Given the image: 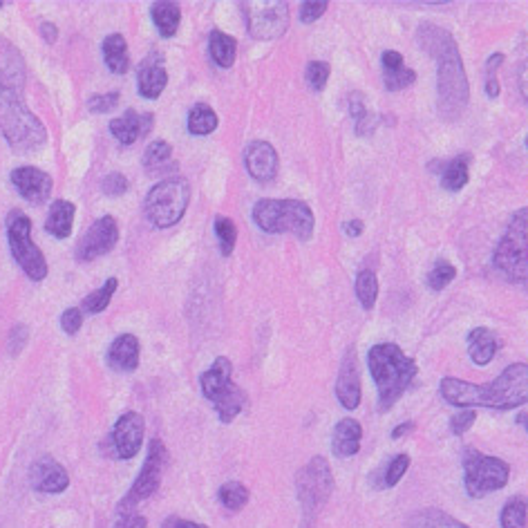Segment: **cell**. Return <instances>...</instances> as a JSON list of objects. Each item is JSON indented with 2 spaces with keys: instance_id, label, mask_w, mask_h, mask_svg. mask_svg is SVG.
I'll return each mask as SVG.
<instances>
[{
  "instance_id": "obj_14",
  "label": "cell",
  "mask_w": 528,
  "mask_h": 528,
  "mask_svg": "<svg viewBox=\"0 0 528 528\" xmlns=\"http://www.w3.org/2000/svg\"><path fill=\"white\" fill-rule=\"evenodd\" d=\"M119 242V224L112 215H103L94 222L90 229L83 233L81 242L77 244V260L92 262L101 256H106Z\"/></svg>"
},
{
  "instance_id": "obj_18",
  "label": "cell",
  "mask_w": 528,
  "mask_h": 528,
  "mask_svg": "<svg viewBox=\"0 0 528 528\" xmlns=\"http://www.w3.org/2000/svg\"><path fill=\"white\" fill-rule=\"evenodd\" d=\"M12 184L16 191L21 193L23 200L30 204H45L52 195V175H47L41 168L34 166H21L12 171Z\"/></svg>"
},
{
  "instance_id": "obj_34",
  "label": "cell",
  "mask_w": 528,
  "mask_h": 528,
  "mask_svg": "<svg viewBox=\"0 0 528 528\" xmlns=\"http://www.w3.org/2000/svg\"><path fill=\"white\" fill-rule=\"evenodd\" d=\"M356 298L365 311L374 309L376 298H379V280L372 269H363L356 276Z\"/></svg>"
},
{
  "instance_id": "obj_52",
  "label": "cell",
  "mask_w": 528,
  "mask_h": 528,
  "mask_svg": "<svg viewBox=\"0 0 528 528\" xmlns=\"http://www.w3.org/2000/svg\"><path fill=\"white\" fill-rule=\"evenodd\" d=\"M381 63H383V70H396V68H403V54L394 52V50H385L381 56Z\"/></svg>"
},
{
  "instance_id": "obj_42",
  "label": "cell",
  "mask_w": 528,
  "mask_h": 528,
  "mask_svg": "<svg viewBox=\"0 0 528 528\" xmlns=\"http://www.w3.org/2000/svg\"><path fill=\"white\" fill-rule=\"evenodd\" d=\"M504 63V54H493L488 56L486 61V79H484V88H486V94L490 99H497L499 97V81H497V70L502 68Z\"/></svg>"
},
{
  "instance_id": "obj_16",
  "label": "cell",
  "mask_w": 528,
  "mask_h": 528,
  "mask_svg": "<svg viewBox=\"0 0 528 528\" xmlns=\"http://www.w3.org/2000/svg\"><path fill=\"white\" fill-rule=\"evenodd\" d=\"M30 484L39 493L59 495L63 490H68L70 475L54 457L43 455L30 466Z\"/></svg>"
},
{
  "instance_id": "obj_22",
  "label": "cell",
  "mask_w": 528,
  "mask_h": 528,
  "mask_svg": "<svg viewBox=\"0 0 528 528\" xmlns=\"http://www.w3.org/2000/svg\"><path fill=\"white\" fill-rule=\"evenodd\" d=\"M141 343L135 334H121L108 347V365L117 372H135L139 367Z\"/></svg>"
},
{
  "instance_id": "obj_33",
  "label": "cell",
  "mask_w": 528,
  "mask_h": 528,
  "mask_svg": "<svg viewBox=\"0 0 528 528\" xmlns=\"http://www.w3.org/2000/svg\"><path fill=\"white\" fill-rule=\"evenodd\" d=\"M117 287H119V280L108 278L106 282H103V287H99L97 291H92L90 296L83 298L81 311H86V314H101V311H106L112 296L117 294Z\"/></svg>"
},
{
  "instance_id": "obj_40",
  "label": "cell",
  "mask_w": 528,
  "mask_h": 528,
  "mask_svg": "<svg viewBox=\"0 0 528 528\" xmlns=\"http://www.w3.org/2000/svg\"><path fill=\"white\" fill-rule=\"evenodd\" d=\"M329 74H332V65H329L327 61H311L305 70L307 86L314 92H323L327 86Z\"/></svg>"
},
{
  "instance_id": "obj_39",
  "label": "cell",
  "mask_w": 528,
  "mask_h": 528,
  "mask_svg": "<svg viewBox=\"0 0 528 528\" xmlns=\"http://www.w3.org/2000/svg\"><path fill=\"white\" fill-rule=\"evenodd\" d=\"M414 81H417V72L405 68V65L403 68H396V70H383V83L390 92H399V90L410 88Z\"/></svg>"
},
{
  "instance_id": "obj_47",
  "label": "cell",
  "mask_w": 528,
  "mask_h": 528,
  "mask_svg": "<svg viewBox=\"0 0 528 528\" xmlns=\"http://www.w3.org/2000/svg\"><path fill=\"white\" fill-rule=\"evenodd\" d=\"M327 7H329L327 0H316V3L307 0V3L300 5V21L303 23L318 21V18L327 12Z\"/></svg>"
},
{
  "instance_id": "obj_26",
  "label": "cell",
  "mask_w": 528,
  "mask_h": 528,
  "mask_svg": "<svg viewBox=\"0 0 528 528\" xmlns=\"http://www.w3.org/2000/svg\"><path fill=\"white\" fill-rule=\"evenodd\" d=\"M497 350H499V341L488 327H477L468 334V354L473 358L475 365L479 367L488 365L495 358Z\"/></svg>"
},
{
  "instance_id": "obj_19",
  "label": "cell",
  "mask_w": 528,
  "mask_h": 528,
  "mask_svg": "<svg viewBox=\"0 0 528 528\" xmlns=\"http://www.w3.org/2000/svg\"><path fill=\"white\" fill-rule=\"evenodd\" d=\"M168 86V72L164 68V54L150 52L137 68V88L144 99H157Z\"/></svg>"
},
{
  "instance_id": "obj_36",
  "label": "cell",
  "mask_w": 528,
  "mask_h": 528,
  "mask_svg": "<svg viewBox=\"0 0 528 528\" xmlns=\"http://www.w3.org/2000/svg\"><path fill=\"white\" fill-rule=\"evenodd\" d=\"M218 497L224 508H229V511H240V508L247 506L249 502V490L240 482H229L220 488Z\"/></svg>"
},
{
  "instance_id": "obj_28",
  "label": "cell",
  "mask_w": 528,
  "mask_h": 528,
  "mask_svg": "<svg viewBox=\"0 0 528 528\" xmlns=\"http://www.w3.org/2000/svg\"><path fill=\"white\" fill-rule=\"evenodd\" d=\"M103 61H106L108 70L115 74H126L130 70V54L128 43L121 34H110L103 41Z\"/></svg>"
},
{
  "instance_id": "obj_21",
  "label": "cell",
  "mask_w": 528,
  "mask_h": 528,
  "mask_svg": "<svg viewBox=\"0 0 528 528\" xmlns=\"http://www.w3.org/2000/svg\"><path fill=\"white\" fill-rule=\"evenodd\" d=\"M153 128H155V117L150 115V112L139 115L137 110H126L124 115L110 121L112 137L124 146H132L141 137H146Z\"/></svg>"
},
{
  "instance_id": "obj_43",
  "label": "cell",
  "mask_w": 528,
  "mask_h": 528,
  "mask_svg": "<svg viewBox=\"0 0 528 528\" xmlns=\"http://www.w3.org/2000/svg\"><path fill=\"white\" fill-rule=\"evenodd\" d=\"M119 106V92H108V94H92L88 99V110L94 115H103V112H112Z\"/></svg>"
},
{
  "instance_id": "obj_55",
  "label": "cell",
  "mask_w": 528,
  "mask_h": 528,
  "mask_svg": "<svg viewBox=\"0 0 528 528\" xmlns=\"http://www.w3.org/2000/svg\"><path fill=\"white\" fill-rule=\"evenodd\" d=\"M414 428H417V426H414V423H412V421H405V423H401V426H396V428L392 430V439H401V437H408V435H410V432H412Z\"/></svg>"
},
{
  "instance_id": "obj_27",
  "label": "cell",
  "mask_w": 528,
  "mask_h": 528,
  "mask_svg": "<svg viewBox=\"0 0 528 528\" xmlns=\"http://www.w3.org/2000/svg\"><path fill=\"white\" fill-rule=\"evenodd\" d=\"M150 16H153L159 36L162 39H173L179 30V21H182V9H179V3L162 0V3L150 5Z\"/></svg>"
},
{
  "instance_id": "obj_51",
  "label": "cell",
  "mask_w": 528,
  "mask_h": 528,
  "mask_svg": "<svg viewBox=\"0 0 528 528\" xmlns=\"http://www.w3.org/2000/svg\"><path fill=\"white\" fill-rule=\"evenodd\" d=\"M379 126V117L374 115V112H367L365 117H361L356 121V135H372V132Z\"/></svg>"
},
{
  "instance_id": "obj_54",
  "label": "cell",
  "mask_w": 528,
  "mask_h": 528,
  "mask_svg": "<svg viewBox=\"0 0 528 528\" xmlns=\"http://www.w3.org/2000/svg\"><path fill=\"white\" fill-rule=\"evenodd\" d=\"M363 229H365V226H363L361 220H347V222L343 224V231H345L347 235H350V238H358V235L363 233Z\"/></svg>"
},
{
  "instance_id": "obj_3",
  "label": "cell",
  "mask_w": 528,
  "mask_h": 528,
  "mask_svg": "<svg viewBox=\"0 0 528 528\" xmlns=\"http://www.w3.org/2000/svg\"><path fill=\"white\" fill-rule=\"evenodd\" d=\"M441 396L452 405L473 410V408H493V410H515L528 401V367L526 363H513L497 376L493 383L477 385L470 381L446 376L441 381Z\"/></svg>"
},
{
  "instance_id": "obj_45",
  "label": "cell",
  "mask_w": 528,
  "mask_h": 528,
  "mask_svg": "<svg viewBox=\"0 0 528 528\" xmlns=\"http://www.w3.org/2000/svg\"><path fill=\"white\" fill-rule=\"evenodd\" d=\"M83 325V311L79 307H70V309H65L63 311V316H61V329L68 336H74V334H79V329Z\"/></svg>"
},
{
  "instance_id": "obj_8",
  "label": "cell",
  "mask_w": 528,
  "mask_h": 528,
  "mask_svg": "<svg viewBox=\"0 0 528 528\" xmlns=\"http://www.w3.org/2000/svg\"><path fill=\"white\" fill-rule=\"evenodd\" d=\"M5 231H7V242L9 249H12V256L16 260L18 267L25 271V276L41 282L47 276V260L43 256V251L36 247L32 240V220L27 218L23 211L14 209L7 215L5 220Z\"/></svg>"
},
{
  "instance_id": "obj_13",
  "label": "cell",
  "mask_w": 528,
  "mask_h": 528,
  "mask_svg": "<svg viewBox=\"0 0 528 528\" xmlns=\"http://www.w3.org/2000/svg\"><path fill=\"white\" fill-rule=\"evenodd\" d=\"M166 466H168V450L162 441L153 439L150 441L148 457L144 461V466H141L139 477L135 479V484H132L130 493L124 497V502L119 504V513H130L132 508L144 502V499L153 497L159 486H162Z\"/></svg>"
},
{
  "instance_id": "obj_25",
  "label": "cell",
  "mask_w": 528,
  "mask_h": 528,
  "mask_svg": "<svg viewBox=\"0 0 528 528\" xmlns=\"http://www.w3.org/2000/svg\"><path fill=\"white\" fill-rule=\"evenodd\" d=\"M74 215H77V206L68 200H56L50 206V213H47L45 231L59 240L70 238L72 226H74Z\"/></svg>"
},
{
  "instance_id": "obj_6",
  "label": "cell",
  "mask_w": 528,
  "mask_h": 528,
  "mask_svg": "<svg viewBox=\"0 0 528 528\" xmlns=\"http://www.w3.org/2000/svg\"><path fill=\"white\" fill-rule=\"evenodd\" d=\"M200 385L206 401H211L222 423H231L247 405V392L233 383V365L229 358H215L209 370L202 374Z\"/></svg>"
},
{
  "instance_id": "obj_23",
  "label": "cell",
  "mask_w": 528,
  "mask_h": 528,
  "mask_svg": "<svg viewBox=\"0 0 528 528\" xmlns=\"http://www.w3.org/2000/svg\"><path fill=\"white\" fill-rule=\"evenodd\" d=\"M361 439H363V428L356 419H343L336 423L334 435H332V450L336 457L347 459L354 457L361 450Z\"/></svg>"
},
{
  "instance_id": "obj_46",
  "label": "cell",
  "mask_w": 528,
  "mask_h": 528,
  "mask_svg": "<svg viewBox=\"0 0 528 528\" xmlns=\"http://www.w3.org/2000/svg\"><path fill=\"white\" fill-rule=\"evenodd\" d=\"M477 419V412L475 410H464V412H459L455 414V417L450 419V430H452V435H466V432L473 428V423Z\"/></svg>"
},
{
  "instance_id": "obj_15",
  "label": "cell",
  "mask_w": 528,
  "mask_h": 528,
  "mask_svg": "<svg viewBox=\"0 0 528 528\" xmlns=\"http://www.w3.org/2000/svg\"><path fill=\"white\" fill-rule=\"evenodd\" d=\"M146 423L139 412H126L117 419L115 428H112V448L119 459H132L141 450L144 443Z\"/></svg>"
},
{
  "instance_id": "obj_9",
  "label": "cell",
  "mask_w": 528,
  "mask_h": 528,
  "mask_svg": "<svg viewBox=\"0 0 528 528\" xmlns=\"http://www.w3.org/2000/svg\"><path fill=\"white\" fill-rule=\"evenodd\" d=\"M528 209L517 211L511 224L499 240L493 262L495 267L506 273L515 282H524L528 278Z\"/></svg>"
},
{
  "instance_id": "obj_49",
  "label": "cell",
  "mask_w": 528,
  "mask_h": 528,
  "mask_svg": "<svg viewBox=\"0 0 528 528\" xmlns=\"http://www.w3.org/2000/svg\"><path fill=\"white\" fill-rule=\"evenodd\" d=\"M347 108H350V115L354 117V121H358L361 117H365L367 112H370L365 106L361 92H352L350 94V99H347Z\"/></svg>"
},
{
  "instance_id": "obj_56",
  "label": "cell",
  "mask_w": 528,
  "mask_h": 528,
  "mask_svg": "<svg viewBox=\"0 0 528 528\" xmlns=\"http://www.w3.org/2000/svg\"><path fill=\"white\" fill-rule=\"evenodd\" d=\"M41 34H43L45 43H54L56 36H59V30H56V25H52V23H43L41 25Z\"/></svg>"
},
{
  "instance_id": "obj_7",
  "label": "cell",
  "mask_w": 528,
  "mask_h": 528,
  "mask_svg": "<svg viewBox=\"0 0 528 528\" xmlns=\"http://www.w3.org/2000/svg\"><path fill=\"white\" fill-rule=\"evenodd\" d=\"M191 202V184L184 177H166L150 188L144 200V213L148 222L157 229H171L184 218Z\"/></svg>"
},
{
  "instance_id": "obj_53",
  "label": "cell",
  "mask_w": 528,
  "mask_h": 528,
  "mask_svg": "<svg viewBox=\"0 0 528 528\" xmlns=\"http://www.w3.org/2000/svg\"><path fill=\"white\" fill-rule=\"evenodd\" d=\"M162 528H209V526H204V524H197V522H191V520H182V517H166Z\"/></svg>"
},
{
  "instance_id": "obj_57",
  "label": "cell",
  "mask_w": 528,
  "mask_h": 528,
  "mask_svg": "<svg viewBox=\"0 0 528 528\" xmlns=\"http://www.w3.org/2000/svg\"><path fill=\"white\" fill-rule=\"evenodd\" d=\"M3 5H5V3H3V0H0V9H3Z\"/></svg>"
},
{
  "instance_id": "obj_1",
  "label": "cell",
  "mask_w": 528,
  "mask_h": 528,
  "mask_svg": "<svg viewBox=\"0 0 528 528\" xmlns=\"http://www.w3.org/2000/svg\"><path fill=\"white\" fill-rule=\"evenodd\" d=\"M23 54L0 39V132L16 153H32L47 141L43 121L27 108Z\"/></svg>"
},
{
  "instance_id": "obj_2",
  "label": "cell",
  "mask_w": 528,
  "mask_h": 528,
  "mask_svg": "<svg viewBox=\"0 0 528 528\" xmlns=\"http://www.w3.org/2000/svg\"><path fill=\"white\" fill-rule=\"evenodd\" d=\"M417 43L439 63L437 65L439 115L448 121L459 119L468 106L470 86L455 36L439 25L421 23L417 30Z\"/></svg>"
},
{
  "instance_id": "obj_17",
  "label": "cell",
  "mask_w": 528,
  "mask_h": 528,
  "mask_svg": "<svg viewBox=\"0 0 528 528\" xmlns=\"http://www.w3.org/2000/svg\"><path fill=\"white\" fill-rule=\"evenodd\" d=\"M244 164H247V171L253 179H256V182L269 184L278 175L280 159H278L276 148H273L269 141L256 139V141H251L247 150H244Z\"/></svg>"
},
{
  "instance_id": "obj_11",
  "label": "cell",
  "mask_w": 528,
  "mask_h": 528,
  "mask_svg": "<svg viewBox=\"0 0 528 528\" xmlns=\"http://www.w3.org/2000/svg\"><path fill=\"white\" fill-rule=\"evenodd\" d=\"M296 490L307 517L316 515L327 504L334 490V477L325 457H314L300 470L296 475Z\"/></svg>"
},
{
  "instance_id": "obj_5",
  "label": "cell",
  "mask_w": 528,
  "mask_h": 528,
  "mask_svg": "<svg viewBox=\"0 0 528 528\" xmlns=\"http://www.w3.org/2000/svg\"><path fill=\"white\" fill-rule=\"evenodd\" d=\"M251 215L264 233H294L303 242H307L316 229L314 211L300 200H260L253 206Z\"/></svg>"
},
{
  "instance_id": "obj_31",
  "label": "cell",
  "mask_w": 528,
  "mask_h": 528,
  "mask_svg": "<svg viewBox=\"0 0 528 528\" xmlns=\"http://www.w3.org/2000/svg\"><path fill=\"white\" fill-rule=\"evenodd\" d=\"M186 126L191 135L206 137L218 128V115H215V110L209 106V103H195L191 112H188Z\"/></svg>"
},
{
  "instance_id": "obj_24",
  "label": "cell",
  "mask_w": 528,
  "mask_h": 528,
  "mask_svg": "<svg viewBox=\"0 0 528 528\" xmlns=\"http://www.w3.org/2000/svg\"><path fill=\"white\" fill-rule=\"evenodd\" d=\"M470 162H473V155H459L439 162L441 168H437L435 173H441V186L450 193L461 191L470 179Z\"/></svg>"
},
{
  "instance_id": "obj_41",
  "label": "cell",
  "mask_w": 528,
  "mask_h": 528,
  "mask_svg": "<svg viewBox=\"0 0 528 528\" xmlns=\"http://www.w3.org/2000/svg\"><path fill=\"white\" fill-rule=\"evenodd\" d=\"M410 468V455H405V452H401V455H396L392 461L388 470H385V477H383V486L385 488H394L396 484L401 482L403 475L408 473Z\"/></svg>"
},
{
  "instance_id": "obj_48",
  "label": "cell",
  "mask_w": 528,
  "mask_h": 528,
  "mask_svg": "<svg viewBox=\"0 0 528 528\" xmlns=\"http://www.w3.org/2000/svg\"><path fill=\"white\" fill-rule=\"evenodd\" d=\"M27 336H30V334H27V327L25 325H16L12 329V336H9V352H12V356L21 354V350H23L25 343H27Z\"/></svg>"
},
{
  "instance_id": "obj_37",
  "label": "cell",
  "mask_w": 528,
  "mask_h": 528,
  "mask_svg": "<svg viewBox=\"0 0 528 528\" xmlns=\"http://www.w3.org/2000/svg\"><path fill=\"white\" fill-rule=\"evenodd\" d=\"M502 528H526V499H508L502 511Z\"/></svg>"
},
{
  "instance_id": "obj_10",
  "label": "cell",
  "mask_w": 528,
  "mask_h": 528,
  "mask_svg": "<svg viewBox=\"0 0 528 528\" xmlns=\"http://www.w3.org/2000/svg\"><path fill=\"white\" fill-rule=\"evenodd\" d=\"M464 482L470 497H486L488 493L504 488L511 479V466L504 459L486 457L477 448H464Z\"/></svg>"
},
{
  "instance_id": "obj_4",
  "label": "cell",
  "mask_w": 528,
  "mask_h": 528,
  "mask_svg": "<svg viewBox=\"0 0 528 528\" xmlns=\"http://www.w3.org/2000/svg\"><path fill=\"white\" fill-rule=\"evenodd\" d=\"M370 374L379 390V412L392 410V405L401 399L410 388L419 367L414 358L405 354L396 343H379L367 354Z\"/></svg>"
},
{
  "instance_id": "obj_44",
  "label": "cell",
  "mask_w": 528,
  "mask_h": 528,
  "mask_svg": "<svg viewBox=\"0 0 528 528\" xmlns=\"http://www.w3.org/2000/svg\"><path fill=\"white\" fill-rule=\"evenodd\" d=\"M128 188H130V182L124 173H110L103 177V182H101V191L110 197L124 195Z\"/></svg>"
},
{
  "instance_id": "obj_50",
  "label": "cell",
  "mask_w": 528,
  "mask_h": 528,
  "mask_svg": "<svg viewBox=\"0 0 528 528\" xmlns=\"http://www.w3.org/2000/svg\"><path fill=\"white\" fill-rule=\"evenodd\" d=\"M146 517H141L137 513H119V520L115 528H146Z\"/></svg>"
},
{
  "instance_id": "obj_29",
  "label": "cell",
  "mask_w": 528,
  "mask_h": 528,
  "mask_svg": "<svg viewBox=\"0 0 528 528\" xmlns=\"http://www.w3.org/2000/svg\"><path fill=\"white\" fill-rule=\"evenodd\" d=\"M209 52H211V59L215 61V65L226 70V68H231V65L235 63V56H238V41H235L231 34L213 30L209 36Z\"/></svg>"
},
{
  "instance_id": "obj_35",
  "label": "cell",
  "mask_w": 528,
  "mask_h": 528,
  "mask_svg": "<svg viewBox=\"0 0 528 528\" xmlns=\"http://www.w3.org/2000/svg\"><path fill=\"white\" fill-rule=\"evenodd\" d=\"M213 226H215V238H218L220 244V253L224 258H229L235 249V242H238V226H235L231 218H224V215H218Z\"/></svg>"
},
{
  "instance_id": "obj_12",
  "label": "cell",
  "mask_w": 528,
  "mask_h": 528,
  "mask_svg": "<svg viewBox=\"0 0 528 528\" xmlns=\"http://www.w3.org/2000/svg\"><path fill=\"white\" fill-rule=\"evenodd\" d=\"M242 14L247 18V30L256 41H276L287 32L291 12L287 3L276 0H260V3H240Z\"/></svg>"
},
{
  "instance_id": "obj_32",
  "label": "cell",
  "mask_w": 528,
  "mask_h": 528,
  "mask_svg": "<svg viewBox=\"0 0 528 528\" xmlns=\"http://www.w3.org/2000/svg\"><path fill=\"white\" fill-rule=\"evenodd\" d=\"M173 159V146L164 139H157L144 150V157H141V164L148 173H159L171 164Z\"/></svg>"
},
{
  "instance_id": "obj_38",
  "label": "cell",
  "mask_w": 528,
  "mask_h": 528,
  "mask_svg": "<svg viewBox=\"0 0 528 528\" xmlns=\"http://www.w3.org/2000/svg\"><path fill=\"white\" fill-rule=\"evenodd\" d=\"M455 278H457L455 264L448 262V260H439L428 273V287L432 291H441V289H446Z\"/></svg>"
},
{
  "instance_id": "obj_20",
  "label": "cell",
  "mask_w": 528,
  "mask_h": 528,
  "mask_svg": "<svg viewBox=\"0 0 528 528\" xmlns=\"http://www.w3.org/2000/svg\"><path fill=\"white\" fill-rule=\"evenodd\" d=\"M336 396L345 410H356L361 405V374H358L356 350L345 352L341 372L336 379Z\"/></svg>"
},
{
  "instance_id": "obj_30",
  "label": "cell",
  "mask_w": 528,
  "mask_h": 528,
  "mask_svg": "<svg viewBox=\"0 0 528 528\" xmlns=\"http://www.w3.org/2000/svg\"><path fill=\"white\" fill-rule=\"evenodd\" d=\"M405 528H470L464 522L455 520L448 513L439 511V508H423L408 517Z\"/></svg>"
}]
</instances>
